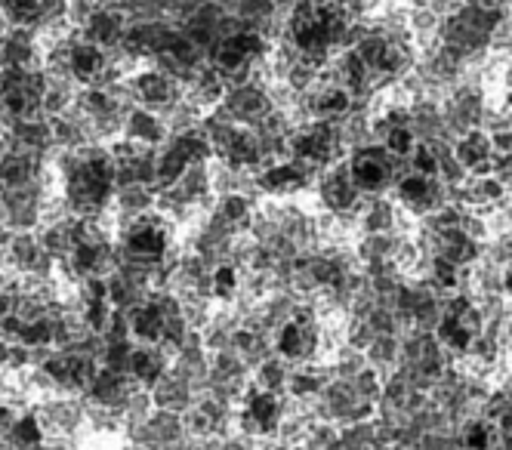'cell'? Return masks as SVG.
I'll list each match as a JSON object with an SVG mask.
<instances>
[{
  "label": "cell",
  "instance_id": "obj_1",
  "mask_svg": "<svg viewBox=\"0 0 512 450\" xmlns=\"http://www.w3.org/2000/svg\"><path fill=\"white\" fill-rule=\"evenodd\" d=\"M124 90L130 96V102L136 108H145V111H155V115L167 118L170 111L186 99V87H182L173 74L161 71L158 65H142L136 68L130 78L124 81Z\"/></svg>",
  "mask_w": 512,
  "mask_h": 450
},
{
  "label": "cell",
  "instance_id": "obj_2",
  "mask_svg": "<svg viewBox=\"0 0 512 450\" xmlns=\"http://www.w3.org/2000/svg\"><path fill=\"white\" fill-rule=\"evenodd\" d=\"M44 441H78L87 429V401L81 395H53L31 407Z\"/></svg>",
  "mask_w": 512,
  "mask_h": 450
},
{
  "label": "cell",
  "instance_id": "obj_3",
  "mask_svg": "<svg viewBox=\"0 0 512 450\" xmlns=\"http://www.w3.org/2000/svg\"><path fill=\"white\" fill-rule=\"evenodd\" d=\"M392 201L405 210L408 216H414L417 222L426 219L429 213H435L438 207L451 204L448 198V185L438 179V176H420V173H408L401 176L392 185Z\"/></svg>",
  "mask_w": 512,
  "mask_h": 450
},
{
  "label": "cell",
  "instance_id": "obj_4",
  "mask_svg": "<svg viewBox=\"0 0 512 450\" xmlns=\"http://www.w3.org/2000/svg\"><path fill=\"white\" fill-rule=\"evenodd\" d=\"M315 204L324 213H352L358 207V201L364 198L349 173V158L337 161L327 167L318 179H315Z\"/></svg>",
  "mask_w": 512,
  "mask_h": 450
},
{
  "label": "cell",
  "instance_id": "obj_5",
  "mask_svg": "<svg viewBox=\"0 0 512 450\" xmlns=\"http://www.w3.org/2000/svg\"><path fill=\"white\" fill-rule=\"evenodd\" d=\"M315 179L318 176H312L297 161H278V164H269L256 173V185H260L263 198H278V201H290V198H300V195L312 192Z\"/></svg>",
  "mask_w": 512,
  "mask_h": 450
},
{
  "label": "cell",
  "instance_id": "obj_6",
  "mask_svg": "<svg viewBox=\"0 0 512 450\" xmlns=\"http://www.w3.org/2000/svg\"><path fill=\"white\" fill-rule=\"evenodd\" d=\"M127 28H130V19L112 4V0H102V4L90 13V19L78 28V34L87 44H93V47H99L112 56L124 47Z\"/></svg>",
  "mask_w": 512,
  "mask_h": 450
},
{
  "label": "cell",
  "instance_id": "obj_7",
  "mask_svg": "<svg viewBox=\"0 0 512 450\" xmlns=\"http://www.w3.org/2000/svg\"><path fill=\"white\" fill-rule=\"evenodd\" d=\"M226 108V115L238 124V127H256L266 115L275 111V102L269 96V87L260 84V81H247L241 87H229L226 90V99L219 102Z\"/></svg>",
  "mask_w": 512,
  "mask_h": 450
},
{
  "label": "cell",
  "instance_id": "obj_8",
  "mask_svg": "<svg viewBox=\"0 0 512 450\" xmlns=\"http://www.w3.org/2000/svg\"><path fill=\"white\" fill-rule=\"evenodd\" d=\"M136 389H142V386H136L127 373H115V370L99 367L90 389L84 392V401L96 410H108V414H115L121 420V410Z\"/></svg>",
  "mask_w": 512,
  "mask_h": 450
},
{
  "label": "cell",
  "instance_id": "obj_9",
  "mask_svg": "<svg viewBox=\"0 0 512 450\" xmlns=\"http://www.w3.org/2000/svg\"><path fill=\"white\" fill-rule=\"evenodd\" d=\"M164 321H167L164 290H158V293H152L149 299H145L142 306L127 312L130 340L136 346H161V340H164Z\"/></svg>",
  "mask_w": 512,
  "mask_h": 450
},
{
  "label": "cell",
  "instance_id": "obj_10",
  "mask_svg": "<svg viewBox=\"0 0 512 450\" xmlns=\"http://www.w3.org/2000/svg\"><path fill=\"white\" fill-rule=\"evenodd\" d=\"M454 152H457V161L466 167L469 176H497V155H494V145H491V136L475 127L469 133H463L457 142H454Z\"/></svg>",
  "mask_w": 512,
  "mask_h": 450
},
{
  "label": "cell",
  "instance_id": "obj_11",
  "mask_svg": "<svg viewBox=\"0 0 512 450\" xmlns=\"http://www.w3.org/2000/svg\"><path fill=\"white\" fill-rule=\"evenodd\" d=\"M121 139L139 145V148H158L167 145L170 139V127L161 115H155V111H145V108H130L127 118H124V130H121Z\"/></svg>",
  "mask_w": 512,
  "mask_h": 450
},
{
  "label": "cell",
  "instance_id": "obj_12",
  "mask_svg": "<svg viewBox=\"0 0 512 450\" xmlns=\"http://www.w3.org/2000/svg\"><path fill=\"white\" fill-rule=\"evenodd\" d=\"M355 213H358V235H389L398 229V219H401V207L389 195H380V198L364 195Z\"/></svg>",
  "mask_w": 512,
  "mask_h": 450
},
{
  "label": "cell",
  "instance_id": "obj_13",
  "mask_svg": "<svg viewBox=\"0 0 512 450\" xmlns=\"http://www.w3.org/2000/svg\"><path fill=\"white\" fill-rule=\"evenodd\" d=\"M152 392V404L155 410H170V414H189V410L195 407L198 401V392L189 380H182L179 373L167 370L164 377L149 389Z\"/></svg>",
  "mask_w": 512,
  "mask_h": 450
},
{
  "label": "cell",
  "instance_id": "obj_14",
  "mask_svg": "<svg viewBox=\"0 0 512 450\" xmlns=\"http://www.w3.org/2000/svg\"><path fill=\"white\" fill-rule=\"evenodd\" d=\"M167 370H170V355L161 346H133L130 364H127V377L136 386L152 389Z\"/></svg>",
  "mask_w": 512,
  "mask_h": 450
},
{
  "label": "cell",
  "instance_id": "obj_15",
  "mask_svg": "<svg viewBox=\"0 0 512 450\" xmlns=\"http://www.w3.org/2000/svg\"><path fill=\"white\" fill-rule=\"evenodd\" d=\"M411 130L417 142H435L445 139V118H442V102L420 96L411 102Z\"/></svg>",
  "mask_w": 512,
  "mask_h": 450
},
{
  "label": "cell",
  "instance_id": "obj_16",
  "mask_svg": "<svg viewBox=\"0 0 512 450\" xmlns=\"http://www.w3.org/2000/svg\"><path fill=\"white\" fill-rule=\"evenodd\" d=\"M290 370H294V364H287L284 358L272 355V358H266L260 367L250 373V383L256 389H263V392H272V395H287Z\"/></svg>",
  "mask_w": 512,
  "mask_h": 450
},
{
  "label": "cell",
  "instance_id": "obj_17",
  "mask_svg": "<svg viewBox=\"0 0 512 450\" xmlns=\"http://www.w3.org/2000/svg\"><path fill=\"white\" fill-rule=\"evenodd\" d=\"M364 358H368V364L374 370H380L383 377L386 373H392L398 367V358H401V336H392V333H383L377 336V340L368 346V352H364Z\"/></svg>",
  "mask_w": 512,
  "mask_h": 450
},
{
  "label": "cell",
  "instance_id": "obj_18",
  "mask_svg": "<svg viewBox=\"0 0 512 450\" xmlns=\"http://www.w3.org/2000/svg\"><path fill=\"white\" fill-rule=\"evenodd\" d=\"M352 386H355V392H358L361 401L380 404V398H383V373L374 370V367L368 364V367H364V370L358 373V377L352 380Z\"/></svg>",
  "mask_w": 512,
  "mask_h": 450
},
{
  "label": "cell",
  "instance_id": "obj_19",
  "mask_svg": "<svg viewBox=\"0 0 512 450\" xmlns=\"http://www.w3.org/2000/svg\"><path fill=\"white\" fill-rule=\"evenodd\" d=\"M460 232H463L466 238H472L475 244H488V241L494 238L488 216H482L479 210H463V213H460Z\"/></svg>",
  "mask_w": 512,
  "mask_h": 450
},
{
  "label": "cell",
  "instance_id": "obj_20",
  "mask_svg": "<svg viewBox=\"0 0 512 450\" xmlns=\"http://www.w3.org/2000/svg\"><path fill=\"white\" fill-rule=\"evenodd\" d=\"M383 145H386V152L392 158H411L414 155V145H417V136H414L411 127H392L389 136L383 139Z\"/></svg>",
  "mask_w": 512,
  "mask_h": 450
},
{
  "label": "cell",
  "instance_id": "obj_21",
  "mask_svg": "<svg viewBox=\"0 0 512 450\" xmlns=\"http://www.w3.org/2000/svg\"><path fill=\"white\" fill-rule=\"evenodd\" d=\"M377 340L374 327L364 321V318H346V346L358 349V352H368V346Z\"/></svg>",
  "mask_w": 512,
  "mask_h": 450
},
{
  "label": "cell",
  "instance_id": "obj_22",
  "mask_svg": "<svg viewBox=\"0 0 512 450\" xmlns=\"http://www.w3.org/2000/svg\"><path fill=\"white\" fill-rule=\"evenodd\" d=\"M340 438V426L337 423H312L309 438H306V450H331Z\"/></svg>",
  "mask_w": 512,
  "mask_h": 450
},
{
  "label": "cell",
  "instance_id": "obj_23",
  "mask_svg": "<svg viewBox=\"0 0 512 450\" xmlns=\"http://www.w3.org/2000/svg\"><path fill=\"white\" fill-rule=\"evenodd\" d=\"M411 170L420 176H438V158L432 152L429 142H417L414 145V155H411Z\"/></svg>",
  "mask_w": 512,
  "mask_h": 450
},
{
  "label": "cell",
  "instance_id": "obj_24",
  "mask_svg": "<svg viewBox=\"0 0 512 450\" xmlns=\"http://www.w3.org/2000/svg\"><path fill=\"white\" fill-rule=\"evenodd\" d=\"M417 450H463L457 435L448 432H426L417 444Z\"/></svg>",
  "mask_w": 512,
  "mask_h": 450
},
{
  "label": "cell",
  "instance_id": "obj_25",
  "mask_svg": "<svg viewBox=\"0 0 512 450\" xmlns=\"http://www.w3.org/2000/svg\"><path fill=\"white\" fill-rule=\"evenodd\" d=\"M219 450H256V441L247 438V435H241V432H235V435L219 441Z\"/></svg>",
  "mask_w": 512,
  "mask_h": 450
},
{
  "label": "cell",
  "instance_id": "obj_26",
  "mask_svg": "<svg viewBox=\"0 0 512 450\" xmlns=\"http://www.w3.org/2000/svg\"><path fill=\"white\" fill-rule=\"evenodd\" d=\"M491 145H494V155H512V130H500L491 133Z\"/></svg>",
  "mask_w": 512,
  "mask_h": 450
},
{
  "label": "cell",
  "instance_id": "obj_27",
  "mask_svg": "<svg viewBox=\"0 0 512 450\" xmlns=\"http://www.w3.org/2000/svg\"><path fill=\"white\" fill-rule=\"evenodd\" d=\"M503 296L512 303V266H506V269H503Z\"/></svg>",
  "mask_w": 512,
  "mask_h": 450
},
{
  "label": "cell",
  "instance_id": "obj_28",
  "mask_svg": "<svg viewBox=\"0 0 512 450\" xmlns=\"http://www.w3.org/2000/svg\"><path fill=\"white\" fill-rule=\"evenodd\" d=\"M512 306V303H509ZM506 352H512V315H509V321H506Z\"/></svg>",
  "mask_w": 512,
  "mask_h": 450
},
{
  "label": "cell",
  "instance_id": "obj_29",
  "mask_svg": "<svg viewBox=\"0 0 512 450\" xmlns=\"http://www.w3.org/2000/svg\"><path fill=\"white\" fill-rule=\"evenodd\" d=\"M383 450H408V447H405V444H398V441H395V444H389V447H383Z\"/></svg>",
  "mask_w": 512,
  "mask_h": 450
}]
</instances>
